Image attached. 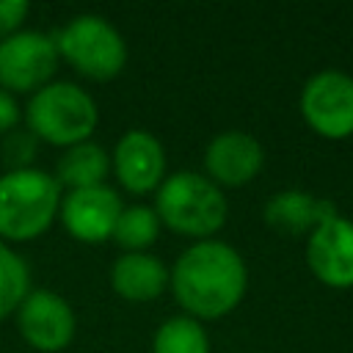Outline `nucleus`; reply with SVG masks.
Instances as JSON below:
<instances>
[{"instance_id": "obj_8", "label": "nucleus", "mask_w": 353, "mask_h": 353, "mask_svg": "<svg viewBox=\"0 0 353 353\" xmlns=\"http://www.w3.org/2000/svg\"><path fill=\"white\" fill-rule=\"evenodd\" d=\"M14 314L22 339L41 353H58L74 339L77 317L69 301L52 290H30Z\"/></svg>"}, {"instance_id": "obj_13", "label": "nucleus", "mask_w": 353, "mask_h": 353, "mask_svg": "<svg viewBox=\"0 0 353 353\" xmlns=\"http://www.w3.org/2000/svg\"><path fill=\"white\" fill-rule=\"evenodd\" d=\"M265 223L284 234H309L323 221L336 215V204L331 199L314 196L309 190H279L265 201Z\"/></svg>"}, {"instance_id": "obj_18", "label": "nucleus", "mask_w": 353, "mask_h": 353, "mask_svg": "<svg viewBox=\"0 0 353 353\" xmlns=\"http://www.w3.org/2000/svg\"><path fill=\"white\" fill-rule=\"evenodd\" d=\"M28 292H30L28 262L8 243H0V320L14 314Z\"/></svg>"}, {"instance_id": "obj_12", "label": "nucleus", "mask_w": 353, "mask_h": 353, "mask_svg": "<svg viewBox=\"0 0 353 353\" xmlns=\"http://www.w3.org/2000/svg\"><path fill=\"white\" fill-rule=\"evenodd\" d=\"M262 143L243 130H223L204 149V176L218 188L248 185L262 171Z\"/></svg>"}, {"instance_id": "obj_4", "label": "nucleus", "mask_w": 353, "mask_h": 353, "mask_svg": "<svg viewBox=\"0 0 353 353\" xmlns=\"http://www.w3.org/2000/svg\"><path fill=\"white\" fill-rule=\"evenodd\" d=\"M61 185L50 171L19 168L0 176V237L25 243L44 234L61 210Z\"/></svg>"}, {"instance_id": "obj_3", "label": "nucleus", "mask_w": 353, "mask_h": 353, "mask_svg": "<svg viewBox=\"0 0 353 353\" xmlns=\"http://www.w3.org/2000/svg\"><path fill=\"white\" fill-rule=\"evenodd\" d=\"M154 212L176 234L210 240L226 221L229 204L223 190L199 171H176L154 190Z\"/></svg>"}, {"instance_id": "obj_2", "label": "nucleus", "mask_w": 353, "mask_h": 353, "mask_svg": "<svg viewBox=\"0 0 353 353\" xmlns=\"http://www.w3.org/2000/svg\"><path fill=\"white\" fill-rule=\"evenodd\" d=\"M25 127L44 143L69 149L74 143L91 141L99 124V108L94 97L69 80H52L33 91L25 110Z\"/></svg>"}, {"instance_id": "obj_11", "label": "nucleus", "mask_w": 353, "mask_h": 353, "mask_svg": "<svg viewBox=\"0 0 353 353\" xmlns=\"http://www.w3.org/2000/svg\"><path fill=\"white\" fill-rule=\"evenodd\" d=\"M110 171L127 193H152L165 179V149L149 130H127L110 152Z\"/></svg>"}, {"instance_id": "obj_14", "label": "nucleus", "mask_w": 353, "mask_h": 353, "mask_svg": "<svg viewBox=\"0 0 353 353\" xmlns=\"http://www.w3.org/2000/svg\"><path fill=\"white\" fill-rule=\"evenodd\" d=\"M110 287L124 301H154L168 287V268L149 251L121 254L110 268Z\"/></svg>"}, {"instance_id": "obj_5", "label": "nucleus", "mask_w": 353, "mask_h": 353, "mask_svg": "<svg viewBox=\"0 0 353 353\" xmlns=\"http://www.w3.org/2000/svg\"><path fill=\"white\" fill-rule=\"evenodd\" d=\"M58 55L88 80H113L127 63L124 36L99 14H77L52 33Z\"/></svg>"}, {"instance_id": "obj_19", "label": "nucleus", "mask_w": 353, "mask_h": 353, "mask_svg": "<svg viewBox=\"0 0 353 353\" xmlns=\"http://www.w3.org/2000/svg\"><path fill=\"white\" fill-rule=\"evenodd\" d=\"M3 163L8 165V171H19V168H30L36 149H39V138L28 130V127H14L11 132L3 135Z\"/></svg>"}, {"instance_id": "obj_17", "label": "nucleus", "mask_w": 353, "mask_h": 353, "mask_svg": "<svg viewBox=\"0 0 353 353\" xmlns=\"http://www.w3.org/2000/svg\"><path fill=\"white\" fill-rule=\"evenodd\" d=\"M152 353H210V336L201 320L176 314L157 325Z\"/></svg>"}, {"instance_id": "obj_21", "label": "nucleus", "mask_w": 353, "mask_h": 353, "mask_svg": "<svg viewBox=\"0 0 353 353\" xmlns=\"http://www.w3.org/2000/svg\"><path fill=\"white\" fill-rule=\"evenodd\" d=\"M19 121H22V108H19L17 97L11 91L0 88V135L11 132Z\"/></svg>"}, {"instance_id": "obj_15", "label": "nucleus", "mask_w": 353, "mask_h": 353, "mask_svg": "<svg viewBox=\"0 0 353 353\" xmlns=\"http://www.w3.org/2000/svg\"><path fill=\"white\" fill-rule=\"evenodd\" d=\"M108 174H110V154L99 143L83 141V143H74V146L63 149L52 176L58 179L61 188L80 190V188L105 185Z\"/></svg>"}, {"instance_id": "obj_1", "label": "nucleus", "mask_w": 353, "mask_h": 353, "mask_svg": "<svg viewBox=\"0 0 353 353\" xmlns=\"http://www.w3.org/2000/svg\"><path fill=\"white\" fill-rule=\"evenodd\" d=\"M168 287L188 317L218 320L243 301L248 268L229 243L196 240L171 265Z\"/></svg>"}, {"instance_id": "obj_10", "label": "nucleus", "mask_w": 353, "mask_h": 353, "mask_svg": "<svg viewBox=\"0 0 353 353\" xmlns=\"http://www.w3.org/2000/svg\"><path fill=\"white\" fill-rule=\"evenodd\" d=\"M306 265L325 287H353V221L336 212L312 229L306 240Z\"/></svg>"}, {"instance_id": "obj_20", "label": "nucleus", "mask_w": 353, "mask_h": 353, "mask_svg": "<svg viewBox=\"0 0 353 353\" xmlns=\"http://www.w3.org/2000/svg\"><path fill=\"white\" fill-rule=\"evenodd\" d=\"M30 6L25 0H0V41L11 33L22 30V22L28 17Z\"/></svg>"}, {"instance_id": "obj_9", "label": "nucleus", "mask_w": 353, "mask_h": 353, "mask_svg": "<svg viewBox=\"0 0 353 353\" xmlns=\"http://www.w3.org/2000/svg\"><path fill=\"white\" fill-rule=\"evenodd\" d=\"M121 207L124 204H121L119 193L105 182V185H94V188L66 190L61 196L58 218L74 240H80V243H105V240L113 237Z\"/></svg>"}, {"instance_id": "obj_7", "label": "nucleus", "mask_w": 353, "mask_h": 353, "mask_svg": "<svg viewBox=\"0 0 353 353\" xmlns=\"http://www.w3.org/2000/svg\"><path fill=\"white\" fill-rule=\"evenodd\" d=\"M58 61L61 55L52 33L17 30L0 41V88L11 94H33L52 83Z\"/></svg>"}, {"instance_id": "obj_6", "label": "nucleus", "mask_w": 353, "mask_h": 353, "mask_svg": "<svg viewBox=\"0 0 353 353\" xmlns=\"http://www.w3.org/2000/svg\"><path fill=\"white\" fill-rule=\"evenodd\" d=\"M301 116L320 138L342 141L353 135V77L339 69L314 72L298 99Z\"/></svg>"}, {"instance_id": "obj_16", "label": "nucleus", "mask_w": 353, "mask_h": 353, "mask_svg": "<svg viewBox=\"0 0 353 353\" xmlns=\"http://www.w3.org/2000/svg\"><path fill=\"white\" fill-rule=\"evenodd\" d=\"M160 229H163V223H160L154 207L130 204V207H121V215L116 221V229H113L110 240L124 254L149 251V245H154V240L160 237Z\"/></svg>"}]
</instances>
